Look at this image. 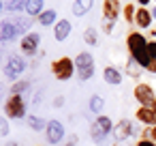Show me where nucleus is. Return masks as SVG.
Listing matches in <instances>:
<instances>
[{
    "label": "nucleus",
    "instance_id": "4",
    "mask_svg": "<svg viewBox=\"0 0 156 146\" xmlns=\"http://www.w3.org/2000/svg\"><path fill=\"white\" fill-rule=\"evenodd\" d=\"M75 69H77V77H79L81 82L90 80V77L94 75V58H92V54L81 52V54L75 58Z\"/></svg>",
    "mask_w": 156,
    "mask_h": 146
},
{
    "label": "nucleus",
    "instance_id": "37",
    "mask_svg": "<svg viewBox=\"0 0 156 146\" xmlns=\"http://www.w3.org/2000/svg\"><path fill=\"white\" fill-rule=\"evenodd\" d=\"M150 107H152V110H154V112H156V101H154V103H152V105H150Z\"/></svg>",
    "mask_w": 156,
    "mask_h": 146
},
{
    "label": "nucleus",
    "instance_id": "13",
    "mask_svg": "<svg viewBox=\"0 0 156 146\" xmlns=\"http://www.w3.org/2000/svg\"><path fill=\"white\" fill-rule=\"evenodd\" d=\"M103 80L109 86H120L122 84V71L115 69V67H105L103 69Z\"/></svg>",
    "mask_w": 156,
    "mask_h": 146
},
{
    "label": "nucleus",
    "instance_id": "6",
    "mask_svg": "<svg viewBox=\"0 0 156 146\" xmlns=\"http://www.w3.org/2000/svg\"><path fill=\"white\" fill-rule=\"evenodd\" d=\"M133 95H135L137 103H141V105H145V107H150V105L156 101L154 88H152V84H147V82L137 84V86H135V90H133Z\"/></svg>",
    "mask_w": 156,
    "mask_h": 146
},
{
    "label": "nucleus",
    "instance_id": "1",
    "mask_svg": "<svg viewBox=\"0 0 156 146\" xmlns=\"http://www.w3.org/2000/svg\"><path fill=\"white\" fill-rule=\"evenodd\" d=\"M147 43L150 41H145V37L141 32H130L126 39V47L130 52V58H135L143 69H147V65L152 62V56L147 52Z\"/></svg>",
    "mask_w": 156,
    "mask_h": 146
},
{
    "label": "nucleus",
    "instance_id": "2",
    "mask_svg": "<svg viewBox=\"0 0 156 146\" xmlns=\"http://www.w3.org/2000/svg\"><path fill=\"white\" fill-rule=\"evenodd\" d=\"M51 73L56 80L60 82H66L71 80L73 75H77V69H75V60H71L69 56H62V58H56L51 62Z\"/></svg>",
    "mask_w": 156,
    "mask_h": 146
},
{
    "label": "nucleus",
    "instance_id": "22",
    "mask_svg": "<svg viewBox=\"0 0 156 146\" xmlns=\"http://www.w3.org/2000/svg\"><path fill=\"white\" fill-rule=\"evenodd\" d=\"M28 127H30V129H34V131H41V129H45V127H47V122H45L41 116L30 114V116H28Z\"/></svg>",
    "mask_w": 156,
    "mask_h": 146
},
{
    "label": "nucleus",
    "instance_id": "31",
    "mask_svg": "<svg viewBox=\"0 0 156 146\" xmlns=\"http://www.w3.org/2000/svg\"><path fill=\"white\" fill-rule=\"evenodd\" d=\"M147 71H150V73H156V60H152V62L147 65Z\"/></svg>",
    "mask_w": 156,
    "mask_h": 146
},
{
    "label": "nucleus",
    "instance_id": "25",
    "mask_svg": "<svg viewBox=\"0 0 156 146\" xmlns=\"http://www.w3.org/2000/svg\"><path fill=\"white\" fill-rule=\"evenodd\" d=\"M139 67H141V65H139L135 58H130V60H128V75H130V77H139V73H141Z\"/></svg>",
    "mask_w": 156,
    "mask_h": 146
},
{
    "label": "nucleus",
    "instance_id": "16",
    "mask_svg": "<svg viewBox=\"0 0 156 146\" xmlns=\"http://www.w3.org/2000/svg\"><path fill=\"white\" fill-rule=\"evenodd\" d=\"M43 2L45 0H26V13L30 17H37L43 13Z\"/></svg>",
    "mask_w": 156,
    "mask_h": 146
},
{
    "label": "nucleus",
    "instance_id": "11",
    "mask_svg": "<svg viewBox=\"0 0 156 146\" xmlns=\"http://www.w3.org/2000/svg\"><path fill=\"white\" fill-rule=\"evenodd\" d=\"M103 15L107 22H115L120 15V0H105L103 2Z\"/></svg>",
    "mask_w": 156,
    "mask_h": 146
},
{
    "label": "nucleus",
    "instance_id": "15",
    "mask_svg": "<svg viewBox=\"0 0 156 146\" xmlns=\"http://www.w3.org/2000/svg\"><path fill=\"white\" fill-rule=\"evenodd\" d=\"M92 7H94V0H75V2H73V13H75L77 17H81V15H86Z\"/></svg>",
    "mask_w": 156,
    "mask_h": 146
},
{
    "label": "nucleus",
    "instance_id": "5",
    "mask_svg": "<svg viewBox=\"0 0 156 146\" xmlns=\"http://www.w3.org/2000/svg\"><path fill=\"white\" fill-rule=\"evenodd\" d=\"M26 71V60L17 54L9 56L7 58V65H5V77L11 80V82H17V77Z\"/></svg>",
    "mask_w": 156,
    "mask_h": 146
},
{
    "label": "nucleus",
    "instance_id": "33",
    "mask_svg": "<svg viewBox=\"0 0 156 146\" xmlns=\"http://www.w3.org/2000/svg\"><path fill=\"white\" fill-rule=\"evenodd\" d=\"M62 146H77V140H75V137H73V140H71V142H69V144H62Z\"/></svg>",
    "mask_w": 156,
    "mask_h": 146
},
{
    "label": "nucleus",
    "instance_id": "20",
    "mask_svg": "<svg viewBox=\"0 0 156 146\" xmlns=\"http://www.w3.org/2000/svg\"><path fill=\"white\" fill-rule=\"evenodd\" d=\"M103 107H105V99H103L101 95H92V97H90V110L101 116V114H103Z\"/></svg>",
    "mask_w": 156,
    "mask_h": 146
},
{
    "label": "nucleus",
    "instance_id": "18",
    "mask_svg": "<svg viewBox=\"0 0 156 146\" xmlns=\"http://www.w3.org/2000/svg\"><path fill=\"white\" fill-rule=\"evenodd\" d=\"M94 125H96L101 131H105V133H113V122H111V118H109V116H105V114L96 116Z\"/></svg>",
    "mask_w": 156,
    "mask_h": 146
},
{
    "label": "nucleus",
    "instance_id": "8",
    "mask_svg": "<svg viewBox=\"0 0 156 146\" xmlns=\"http://www.w3.org/2000/svg\"><path fill=\"white\" fill-rule=\"evenodd\" d=\"M39 45H41V35L39 32H26L22 37V43H20V47H22V52L26 56H34Z\"/></svg>",
    "mask_w": 156,
    "mask_h": 146
},
{
    "label": "nucleus",
    "instance_id": "7",
    "mask_svg": "<svg viewBox=\"0 0 156 146\" xmlns=\"http://www.w3.org/2000/svg\"><path fill=\"white\" fill-rule=\"evenodd\" d=\"M133 135H135V127H133V120H128V118H122V120L113 127V140H115V144L126 142V140L133 137Z\"/></svg>",
    "mask_w": 156,
    "mask_h": 146
},
{
    "label": "nucleus",
    "instance_id": "30",
    "mask_svg": "<svg viewBox=\"0 0 156 146\" xmlns=\"http://www.w3.org/2000/svg\"><path fill=\"white\" fill-rule=\"evenodd\" d=\"M64 105V97H56L54 99V107H62Z\"/></svg>",
    "mask_w": 156,
    "mask_h": 146
},
{
    "label": "nucleus",
    "instance_id": "17",
    "mask_svg": "<svg viewBox=\"0 0 156 146\" xmlns=\"http://www.w3.org/2000/svg\"><path fill=\"white\" fill-rule=\"evenodd\" d=\"M17 37V26L13 22H2V41L9 43Z\"/></svg>",
    "mask_w": 156,
    "mask_h": 146
},
{
    "label": "nucleus",
    "instance_id": "9",
    "mask_svg": "<svg viewBox=\"0 0 156 146\" xmlns=\"http://www.w3.org/2000/svg\"><path fill=\"white\" fill-rule=\"evenodd\" d=\"M45 135H47V142L49 144H60L64 140V125L60 120H47Z\"/></svg>",
    "mask_w": 156,
    "mask_h": 146
},
{
    "label": "nucleus",
    "instance_id": "24",
    "mask_svg": "<svg viewBox=\"0 0 156 146\" xmlns=\"http://www.w3.org/2000/svg\"><path fill=\"white\" fill-rule=\"evenodd\" d=\"M28 86H30V82H26V80L13 82V86H11V95H24V92L28 90Z\"/></svg>",
    "mask_w": 156,
    "mask_h": 146
},
{
    "label": "nucleus",
    "instance_id": "29",
    "mask_svg": "<svg viewBox=\"0 0 156 146\" xmlns=\"http://www.w3.org/2000/svg\"><path fill=\"white\" fill-rule=\"evenodd\" d=\"M137 146H156V142H152V140H139Z\"/></svg>",
    "mask_w": 156,
    "mask_h": 146
},
{
    "label": "nucleus",
    "instance_id": "36",
    "mask_svg": "<svg viewBox=\"0 0 156 146\" xmlns=\"http://www.w3.org/2000/svg\"><path fill=\"white\" fill-rule=\"evenodd\" d=\"M7 146H20V144H15V142H9V144H7Z\"/></svg>",
    "mask_w": 156,
    "mask_h": 146
},
{
    "label": "nucleus",
    "instance_id": "19",
    "mask_svg": "<svg viewBox=\"0 0 156 146\" xmlns=\"http://www.w3.org/2000/svg\"><path fill=\"white\" fill-rule=\"evenodd\" d=\"M56 17H58V13H56L54 9H47V11H43L37 20H39V24H41V26H51V24L56 22Z\"/></svg>",
    "mask_w": 156,
    "mask_h": 146
},
{
    "label": "nucleus",
    "instance_id": "3",
    "mask_svg": "<svg viewBox=\"0 0 156 146\" xmlns=\"http://www.w3.org/2000/svg\"><path fill=\"white\" fill-rule=\"evenodd\" d=\"M5 116L13 118V120L26 116V101H24L22 95H9V99L5 103Z\"/></svg>",
    "mask_w": 156,
    "mask_h": 146
},
{
    "label": "nucleus",
    "instance_id": "14",
    "mask_svg": "<svg viewBox=\"0 0 156 146\" xmlns=\"http://www.w3.org/2000/svg\"><path fill=\"white\" fill-rule=\"evenodd\" d=\"M135 22H137L139 28H150V24H152V13H150L145 7H141V9H137Z\"/></svg>",
    "mask_w": 156,
    "mask_h": 146
},
{
    "label": "nucleus",
    "instance_id": "32",
    "mask_svg": "<svg viewBox=\"0 0 156 146\" xmlns=\"http://www.w3.org/2000/svg\"><path fill=\"white\" fill-rule=\"evenodd\" d=\"M150 140L156 142V127H150Z\"/></svg>",
    "mask_w": 156,
    "mask_h": 146
},
{
    "label": "nucleus",
    "instance_id": "12",
    "mask_svg": "<svg viewBox=\"0 0 156 146\" xmlns=\"http://www.w3.org/2000/svg\"><path fill=\"white\" fill-rule=\"evenodd\" d=\"M71 30H73V26H71L69 20H60V22H56V26H54V37H56V41H64V39H69Z\"/></svg>",
    "mask_w": 156,
    "mask_h": 146
},
{
    "label": "nucleus",
    "instance_id": "23",
    "mask_svg": "<svg viewBox=\"0 0 156 146\" xmlns=\"http://www.w3.org/2000/svg\"><path fill=\"white\" fill-rule=\"evenodd\" d=\"M83 41L88 43V45H96L98 43V35H96V28H86V32H83Z\"/></svg>",
    "mask_w": 156,
    "mask_h": 146
},
{
    "label": "nucleus",
    "instance_id": "27",
    "mask_svg": "<svg viewBox=\"0 0 156 146\" xmlns=\"http://www.w3.org/2000/svg\"><path fill=\"white\" fill-rule=\"evenodd\" d=\"M0 133H2V137H7V135H9V120H7V118L0 120Z\"/></svg>",
    "mask_w": 156,
    "mask_h": 146
},
{
    "label": "nucleus",
    "instance_id": "34",
    "mask_svg": "<svg viewBox=\"0 0 156 146\" xmlns=\"http://www.w3.org/2000/svg\"><path fill=\"white\" fill-rule=\"evenodd\" d=\"M150 2H152V0H139V5H141V7H145V5H150Z\"/></svg>",
    "mask_w": 156,
    "mask_h": 146
},
{
    "label": "nucleus",
    "instance_id": "26",
    "mask_svg": "<svg viewBox=\"0 0 156 146\" xmlns=\"http://www.w3.org/2000/svg\"><path fill=\"white\" fill-rule=\"evenodd\" d=\"M135 15H137V13H135V7H133V5H126V7H124V20H126V22H135Z\"/></svg>",
    "mask_w": 156,
    "mask_h": 146
},
{
    "label": "nucleus",
    "instance_id": "10",
    "mask_svg": "<svg viewBox=\"0 0 156 146\" xmlns=\"http://www.w3.org/2000/svg\"><path fill=\"white\" fill-rule=\"evenodd\" d=\"M135 118H137L141 125H145V127H156V112H154L152 107H145V105H141V107L137 110Z\"/></svg>",
    "mask_w": 156,
    "mask_h": 146
},
{
    "label": "nucleus",
    "instance_id": "35",
    "mask_svg": "<svg viewBox=\"0 0 156 146\" xmlns=\"http://www.w3.org/2000/svg\"><path fill=\"white\" fill-rule=\"evenodd\" d=\"M152 17H154V20H156V7H154V11H152Z\"/></svg>",
    "mask_w": 156,
    "mask_h": 146
},
{
    "label": "nucleus",
    "instance_id": "28",
    "mask_svg": "<svg viewBox=\"0 0 156 146\" xmlns=\"http://www.w3.org/2000/svg\"><path fill=\"white\" fill-rule=\"evenodd\" d=\"M147 52H150L152 60H156V41H150V43H147Z\"/></svg>",
    "mask_w": 156,
    "mask_h": 146
},
{
    "label": "nucleus",
    "instance_id": "21",
    "mask_svg": "<svg viewBox=\"0 0 156 146\" xmlns=\"http://www.w3.org/2000/svg\"><path fill=\"white\" fill-rule=\"evenodd\" d=\"M90 135H92V142H94V144H98V146H101V144H105L107 133H105V131H101V129H98L94 122L90 125Z\"/></svg>",
    "mask_w": 156,
    "mask_h": 146
}]
</instances>
